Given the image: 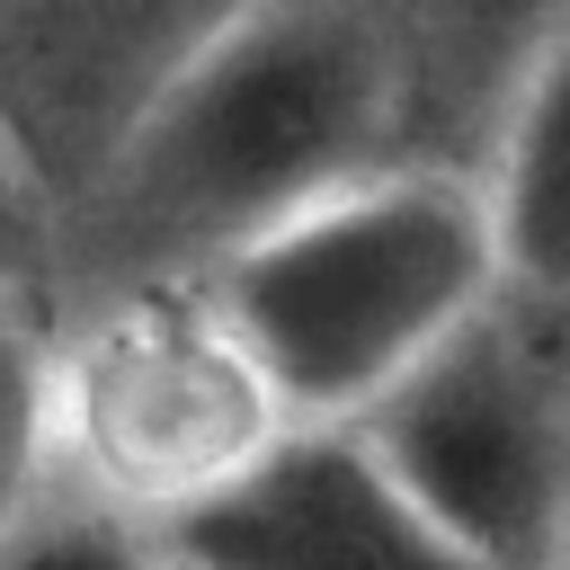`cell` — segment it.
Listing matches in <instances>:
<instances>
[{"instance_id":"6da1fadb","label":"cell","mask_w":570,"mask_h":570,"mask_svg":"<svg viewBox=\"0 0 570 570\" xmlns=\"http://www.w3.org/2000/svg\"><path fill=\"white\" fill-rule=\"evenodd\" d=\"M543 18H419L365 0L214 9L125 151L62 223L53 285H205L223 258L374 169H481Z\"/></svg>"},{"instance_id":"7a4b0ae2","label":"cell","mask_w":570,"mask_h":570,"mask_svg":"<svg viewBox=\"0 0 570 570\" xmlns=\"http://www.w3.org/2000/svg\"><path fill=\"white\" fill-rule=\"evenodd\" d=\"M205 294L294 428H356L499 303V249L463 169H374L223 258Z\"/></svg>"},{"instance_id":"3957f363","label":"cell","mask_w":570,"mask_h":570,"mask_svg":"<svg viewBox=\"0 0 570 570\" xmlns=\"http://www.w3.org/2000/svg\"><path fill=\"white\" fill-rule=\"evenodd\" d=\"M285 436L294 419L205 285H125L53 321V463L89 508L169 534Z\"/></svg>"},{"instance_id":"277c9868","label":"cell","mask_w":570,"mask_h":570,"mask_svg":"<svg viewBox=\"0 0 570 570\" xmlns=\"http://www.w3.org/2000/svg\"><path fill=\"white\" fill-rule=\"evenodd\" d=\"M374 472L472 570H570V330L525 303L472 312L356 428Z\"/></svg>"},{"instance_id":"5b68a950","label":"cell","mask_w":570,"mask_h":570,"mask_svg":"<svg viewBox=\"0 0 570 570\" xmlns=\"http://www.w3.org/2000/svg\"><path fill=\"white\" fill-rule=\"evenodd\" d=\"M205 18L214 9H169V0L0 9V142L53 205V249Z\"/></svg>"},{"instance_id":"8992f818","label":"cell","mask_w":570,"mask_h":570,"mask_svg":"<svg viewBox=\"0 0 570 570\" xmlns=\"http://www.w3.org/2000/svg\"><path fill=\"white\" fill-rule=\"evenodd\" d=\"M169 570H472L347 428H294L240 490L160 534Z\"/></svg>"},{"instance_id":"52a82bcc","label":"cell","mask_w":570,"mask_h":570,"mask_svg":"<svg viewBox=\"0 0 570 570\" xmlns=\"http://www.w3.org/2000/svg\"><path fill=\"white\" fill-rule=\"evenodd\" d=\"M472 187L490 214L499 294L570 330V9H543Z\"/></svg>"},{"instance_id":"ba28073f","label":"cell","mask_w":570,"mask_h":570,"mask_svg":"<svg viewBox=\"0 0 570 570\" xmlns=\"http://www.w3.org/2000/svg\"><path fill=\"white\" fill-rule=\"evenodd\" d=\"M62 490L53 463V312L0 303V543Z\"/></svg>"},{"instance_id":"9c48e42d","label":"cell","mask_w":570,"mask_h":570,"mask_svg":"<svg viewBox=\"0 0 570 570\" xmlns=\"http://www.w3.org/2000/svg\"><path fill=\"white\" fill-rule=\"evenodd\" d=\"M0 570H169L160 534L89 508L80 490H53L9 543H0Z\"/></svg>"},{"instance_id":"30bf717a","label":"cell","mask_w":570,"mask_h":570,"mask_svg":"<svg viewBox=\"0 0 570 570\" xmlns=\"http://www.w3.org/2000/svg\"><path fill=\"white\" fill-rule=\"evenodd\" d=\"M62 249H53V205L36 196V178L18 169V151L0 142V303H45Z\"/></svg>"}]
</instances>
